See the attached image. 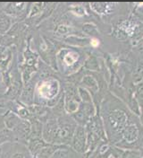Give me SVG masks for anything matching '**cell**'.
<instances>
[{
  "mask_svg": "<svg viewBox=\"0 0 143 158\" xmlns=\"http://www.w3.org/2000/svg\"><path fill=\"white\" fill-rule=\"evenodd\" d=\"M12 138H13V132L10 129H2L0 131V144L7 140H11Z\"/></svg>",
  "mask_w": 143,
  "mask_h": 158,
  "instance_id": "obj_2",
  "label": "cell"
},
{
  "mask_svg": "<svg viewBox=\"0 0 143 158\" xmlns=\"http://www.w3.org/2000/svg\"><path fill=\"white\" fill-rule=\"evenodd\" d=\"M12 158H23V156L22 154H16V155H14Z\"/></svg>",
  "mask_w": 143,
  "mask_h": 158,
  "instance_id": "obj_4",
  "label": "cell"
},
{
  "mask_svg": "<svg viewBox=\"0 0 143 158\" xmlns=\"http://www.w3.org/2000/svg\"><path fill=\"white\" fill-rule=\"evenodd\" d=\"M11 24L10 19L7 17V15H3L0 16V33H5L7 30L9 29Z\"/></svg>",
  "mask_w": 143,
  "mask_h": 158,
  "instance_id": "obj_1",
  "label": "cell"
},
{
  "mask_svg": "<svg viewBox=\"0 0 143 158\" xmlns=\"http://www.w3.org/2000/svg\"><path fill=\"white\" fill-rule=\"evenodd\" d=\"M91 45L94 46V47H97V46L98 45V40L96 39H93L91 40Z\"/></svg>",
  "mask_w": 143,
  "mask_h": 158,
  "instance_id": "obj_3",
  "label": "cell"
}]
</instances>
